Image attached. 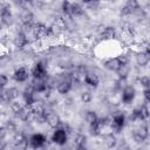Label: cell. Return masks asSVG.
<instances>
[{
  "label": "cell",
  "instance_id": "d6a6232c",
  "mask_svg": "<svg viewBox=\"0 0 150 150\" xmlns=\"http://www.w3.org/2000/svg\"><path fill=\"white\" fill-rule=\"evenodd\" d=\"M116 87L118 88V89H124L125 87H127V79H118V81L116 82Z\"/></svg>",
  "mask_w": 150,
  "mask_h": 150
},
{
  "label": "cell",
  "instance_id": "cb8c5ba5",
  "mask_svg": "<svg viewBox=\"0 0 150 150\" xmlns=\"http://www.w3.org/2000/svg\"><path fill=\"white\" fill-rule=\"evenodd\" d=\"M139 110V116H141V120L142 121H146L148 117H149V109H148V105L146 104H143L138 108Z\"/></svg>",
  "mask_w": 150,
  "mask_h": 150
},
{
  "label": "cell",
  "instance_id": "4316f807",
  "mask_svg": "<svg viewBox=\"0 0 150 150\" xmlns=\"http://www.w3.org/2000/svg\"><path fill=\"white\" fill-rule=\"evenodd\" d=\"M89 130H90V134H91L93 136H97V135H100V134H101L102 128H101V125H100V124L97 123V121H96L94 124H90Z\"/></svg>",
  "mask_w": 150,
  "mask_h": 150
},
{
  "label": "cell",
  "instance_id": "e0dca14e",
  "mask_svg": "<svg viewBox=\"0 0 150 150\" xmlns=\"http://www.w3.org/2000/svg\"><path fill=\"white\" fill-rule=\"evenodd\" d=\"M101 36L104 39V40H110V39H114L116 36V29L115 27L112 26H107L103 28L102 33H101Z\"/></svg>",
  "mask_w": 150,
  "mask_h": 150
},
{
  "label": "cell",
  "instance_id": "ab89813d",
  "mask_svg": "<svg viewBox=\"0 0 150 150\" xmlns=\"http://www.w3.org/2000/svg\"><path fill=\"white\" fill-rule=\"evenodd\" d=\"M30 5H32V6H36L38 8H40V7L42 6V2H40V1H38V2H36V1H32Z\"/></svg>",
  "mask_w": 150,
  "mask_h": 150
},
{
  "label": "cell",
  "instance_id": "9c48e42d",
  "mask_svg": "<svg viewBox=\"0 0 150 150\" xmlns=\"http://www.w3.org/2000/svg\"><path fill=\"white\" fill-rule=\"evenodd\" d=\"M150 60V53H149V48H145L144 50H141L136 54V63L139 67H145L148 66Z\"/></svg>",
  "mask_w": 150,
  "mask_h": 150
},
{
  "label": "cell",
  "instance_id": "44dd1931",
  "mask_svg": "<svg viewBox=\"0 0 150 150\" xmlns=\"http://www.w3.org/2000/svg\"><path fill=\"white\" fill-rule=\"evenodd\" d=\"M97 120H98V116H97L96 111H94V110H88L87 111V114H86V121L88 122L89 125L90 124H94Z\"/></svg>",
  "mask_w": 150,
  "mask_h": 150
},
{
  "label": "cell",
  "instance_id": "8d00e7d4",
  "mask_svg": "<svg viewBox=\"0 0 150 150\" xmlns=\"http://www.w3.org/2000/svg\"><path fill=\"white\" fill-rule=\"evenodd\" d=\"M132 138H134V141H135L136 143H143V142L145 141V139H144V138H142V137H141L136 131H134V134H132Z\"/></svg>",
  "mask_w": 150,
  "mask_h": 150
},
{
  "label": "cell",
  "instance_id": "ffe728a7",
  "mask_svg": "<svg viewBox=\"0 0 150 150\" xmlns=\"http://www.w3.org/2000/svg\"><path fill=\"white\" fill-rule=\"evenodd\" d=\"M6 93H7V96H8V98H9L11 102L14 101V100H16L19 97V95H20V90L18 88H15V87H12L9 89H6Z\"/></svg>",
  "mask_w": 150,
  "mask_h": 150
},
{
  "label": "cell",
  "instance_id": "603a6c76",
  "mask_svg": "<svg viewBox=\"0 0 150 150\" xmlns=\"http://www.w3.org/2000/svg\"><path fill=\"white\" fill-rule=\"evenodd\" d=\"M74 142L76 144V146H86L87 143V137L83 134H77L74 138Z\"/></svg>",
  "mask_w": 150,
  "mask_h": 150
},
{
  "label": "cell",
  "instance_id": "ee69618b",
  "mask_svg": "<svg viewBox=\"0 0 150 150\" xmlns=\"http://www.w3.org/2000/svg\"><path fill=\"white\" fill-rule=\"evenodd\" d=\"M0 150H5V149H0Z\"/></svg>",
  "mask_w": 150,
  "mask_h": 150
},
{
  "label": "cell",
  "instance_id": "9a60e30c",
  "mask_svg": "<svg viewBox=\"0 0 150 150\" xmlns=\"http://www.w3.org/2000/svg\"><path fill=\"white\" fill-rule=\"evenodd\" d=\"M84 12L83 7L79 2H70L69 5V15L70 16H80Z\"/></svg>",
  "mask_w": 150,
  "mask_h": 150
},
{
  "label": "cell",
  "instance_id": "e575fe53",
  "mask_svg": "<svg viewBox=\"0 0 150 150\" xmlns=\"http://www.w3.org/2000/svg\"><path fill=\"white\" fill-rule=\"evenodd\" d=\"M86 5L89 7V9H97L98 6H100V2H97V1H88Z\"/></svg>",
  "mask_w": 150,
  "mask_h": 150
},
{
  "label": "cell",
  "instance_id": "d6986e66",
  "mask_svg": "<svg viewBox=\"0 0 150 150\" xmlns=\"http://www.w3.org/2000/svg\"><path fill=\"white\" fill-rule=\"evenodd\" d=\"M117 75H118V79H127L129 73H130V67L129 64H121L118 67V69L116 70Z\"/></svg>",
  "mask_w": 150,
  "mask_h": 150
},
{
  "label": "cell",
  "instance_id": "b9f144b4",
  "mask_svg": "<svg viewBox=\"0 0 150 150\" xmlns=\"http://www.w3.org/2000/svg\"><path fill=\"white\" fill-rule=\"evenodd\" d=\"M0 149H5V145H4L2 141H0Z\"/></svg>",
  "mask_w": 150,
  "mask_h": 150
},
{
  "label": "cell",
  "instance_id": "6da1fadb",
  "mask_svg": "<svg viewBox=\"0 0 150 150\" xmlns=\"http://www.w3.org/2000/svg\"><path fill=\"white\" fill-rule=\"evenodd\" d=\"M125 125V115L122 114V112H118V114H115L112 116V120L110 122V128L114 132H120L123 127Z\"/></svg>",
  "mask_w": 150,
  "mask_h": 150
},
{
  "label": "cell",
  "instance_id": "f546056e",
  "mask_svg": "<svg viewBox=\"0 0 150 150\" xmlns=\"http://www.w3.org/2000/svg\"><path fill=\"white\" fill-rule=\"evenodd\" d=\"M138 82H139V84H141L144 89H145V88H149V86H150V79H149L148 75L141 76V77L138 79Z\"/></svg>",
  "mask_w": 150,
  "mask_h": 150
},
{
  "label": "cell",
  "instance_id": "4fadbf2b",
  "mask_svg": "<svg viewBox=\"0 0 150 150\" xmlns=\"http://www.w3.org/2000/svg\"><path fill=\"white\" fill-rule=\"evenodd\" d=\"M73 88V83L69 81V80H62L57 83V87H56V90L59 94L61 95H66L68 94Z\"/></svg>",
  "mask_w": 150,
  "mask_h": 150
},
{
  "label": "cell",
  "instance_id": "52a82bcc",
  "mask_svg": "<svg viewBox=\"0 0 150 150\" xmlns=\"http://www.w3.org/2000/svg\"><path fill=\"white\" fill-rule=\"evenodd\" d=\"M136 96V89L132 86H127L122 90V102L124 104H130Z\"/></svg>",
  "mask_w": 150,
  "mask_h": 150
},
{
  "label": "cell",
  "instance_id": "60d3db41",
  "mask_svg": "<svg viewBox=\"0 0 150 150\" xmlns=\"http://www.w3.org/2000/svg\"><path fill=\"white\" fill-rule=\"evenodd\" d=\"M76 150H87V149H86V146H77Z\"/></svg>",
  "mask_w": 150,
  "mask_h": 150
},
{
  "label": "cell",
  "instance_id": "30bf717a",
  "mask_svg": "<svg viewBox=\"0 0 150 150\" xmlns=\"http://www.w3.org/2000/svg\"><path fill=\"white\" fill-rule=\"evenodd\" d=\"M20 21L22 22V25L23 26H26V25H29V23H33V20H34V14H33V12L30 11V9H28V8H26V7H23L22 9H21V12H20Z\"/></svg>",
  "mask_w": 150,
  "mask_h": 150
},
{
  "label": "cell",
  "instance_id": "83f0119b",
  "mask_svg": "<svg viewBox=\"0 0 150 150\" xmlns=\"http://www.w3.org/2000/svg\"><path fill=\"white\" fill-rule=\"evenodd\" d=\"M80 98H81V101H82L83 103H90V102H91V100H93V95H91V93H90V91L84 90V91H82V93H81Z\"/></svg>",
  "mask_w": 150,
  "mask_h": 150
},
{
  "label": "cell",
  "instance_id": "f35d334b",
  "mask_svg": "<svg viewBox=\"0 0 150 150\" xmlns=\"http://www.w3.org/2000/svg\"><path fill=\"white\" fill-rule=\"evenodd\" d=\"M118 150H132V149H131V146H130L129 144H127V143H122V144L118 146Z\"/></svg>",
  "mask_w": 150,
  "mask_h": 150
},
{
  "label": "cell",
  "instance_id": "ba28073f",
  "mask_svg": "<svg viewBox=\"0 0 150 150\" xmlns=\"http://www.w3.org/2000/svg\"><path fill=\"white\" fill-rule=\"evenodd\" d=\"M33 33H34V36L36 39H42V38H47L50 35L49 27H47L45 23H35Z\"/></svg>",
  "mask_w": 150,
  "mask_h": 150
},
{
  "label": "cell",
  "instance_id": "3957f363",
  "mask_svg": "<svg viewBox=\"0 0 150 150\" xmlns=\"http://www.w3.org/2000/svg\"><path fill=\"white\" fill-rule=\"evenodd\" d=\"M45 122L50 127V128H53V129H57L59 128V125H60V123L62 122L61 121V118H60V116L56 114V112H54V111H45Z\"/></svg>",
  "mask_w": 150,
  "mask_h": 150
},
{
  "label": "cell",
  "instance_id": "d590c367",
  "mask_svg": "<svg viewBox=\"0 0 150 150\" xmlns=\"http://www.w3.org/2000/svg\"><path fill=\"white\" fill-rule=\"evenodd\" d=\"M7 134H8L7 129H6L5 127L0 125V141H4V139L6 138V136H7Z\"/></svg>",
  "mask_w": 150,
  "mask_h": 150
},
{
  "label": "cell",
  "instance_id": "8fae6325",
  "mask_svg": "<svg viewBox=\"0 0 150 150\" xmlns=\"http://www.w3.org/2000/svg\"><path fill=\"white\" fill-rule=\"evenodd\" d=\"M13 76L16 82H26L29 77V70L26 67H20L14 71Z\"/></svg>",
  "mask_w": 150,
  "mask_h": 150
},
{
  "label": "cell",
  "instance_id": "d4e9b609",
  "mask_svg": "<svg viewBox=\"0 0 150 150\" xmlns=\"http://www.w3.org/2000/svg\"><path fill=\"white\" fill-rule=\"evenodd\" d=\"M142 138H144V139H146L148 138V136H149V129H148V127L145 125V124H143V125H141L138 129H136L135 130Z\"/></svg>",
  "mask_w": 150,
  "mask_h": 150
},
{
  "label": "cell",
  "instance_id": "1f68e13d",
  "mask_svg": "<svg viewBox=\"0 0 150 150\" xmlns=\"http://www.w3.org/2000/svg\"><path fill=\"white\" fill-rule=\"evenodd\" d=\"M8 84V77L5 74H0V88H5Z\"/></svg>",
  "mask_w": 150,
  "mask_h": 150
},
{
  "label": "cell",
  "instance_id": "f1b7e54d",
  "mask_svg": "<svg viewBox=\"0 0 150 150\" xmlns=\"http://www.w3.org/2000/svg\"><path fill=\"white\" fill-rule=\"evenodd\" d=\"M4 127L7 129L8 132H15V131H16V123H15L13 120H8V121L5 123Z\"/></svg>",
  "mask_w": 150,
  "mask_h": 150
},
{
  "label": "cell",
  "instance_id": "836d02e7",
  "mask_svg": "<svg viewBox=\"0 0 150 150\" xmlns=\"http://www.w3.org/2000/svg\"><path fill=\"white\" fill-rule=\"evenodd\" d=\"M25 137V135L21 132V131H15L14 132V137H13V141H14V143H18L20 139H22Z\"/></svg>",
  "mask_w": 150,
  "mask_h": 150
},
{
  "label": "cell",
  "instance_id": "5b68a950",
  "mask_svg": "<svg viewBox=\"0 0 150 150\" xmlns=\"http://www.w3.org/2000/svg\"><path fill=\"white\" fill-rule=\"evenodd\" d=\"M28 141H29V146L33 148V149H41L47 142L46 137L42 134H39V132L38 134H33L29 137Z\"/></svg>",
  "mask_w": 150,
  "mask_h": 150
},
{
  "label": "cell",
  "instance_id": "ac0fdd59",
  "mask_svg": "<svg viewBox=\"0 0 150 150\" xmlns=\"http://www.w3.org/2000/svg\"><path fill=\"white\" fill-rule=\"evenodd\" d=\"M121 66L120 61L117 57H111V59H108L105 62H104V67L111 71H116L118 69V67Z\"/></svg>",
  "mask_w": 150,
  "mask_h": 150
},
{
  "label": "cell",
  "instance_id": "2e32d148",
  "mask_svg": "<svg viewBox=\"0 0 150 150\" xmlns=\"http://www.w3.org/2000/svg\"><path fill=\"white\" fill-rule=\"evenodd\" d=\"M103 142H104V144H105L108 148L111 149V148L116 146V144H117V138H116L115 134L108 132V134H104V135H103Z\"/></svg>",
  "mask_w": 150,
  "mask_h": 150
},
{
  "label": "cell",
  "instance_id": "7bdbcfd3",
  "mask_svg": "<svg viewBox=\"0 0 150 150\" xmlns=\"http://www.w3.org/2000/svg\"><path fill=\"white\" fill-rule=\"evenodd\" d=\"M2 26H4V25H2V22H1V20H0V30H1V28H2Z\"/></svg>",
  "mask_w": 150,
  "mask_h": 150
},
{
  "label": "cell",
  "instance_id": "5bb4252c",
  "mask_svg": "<svg viewBox=\"0 0 150 150\" xmlns=\"http://www.w3.org/2000/svg\"><path fill=\"white\" fill-rule=\"evenodd\" d=\"M83 81H84L88 86L95 88V87H97L98 83H100V77H98L95 73H87L86 76L83 77Z\"/></svg>",
  "mask_w": 150,
  "mask_h": 150
},
{
  "label": "cell",
  "instance_id": "4dcf8cb0",
  "mask_svg": "<svg viewBox=\"0 0 150 150\" xmlns=\"http://www.w3.org/2000/svg\"><path fill=\"white\" fill-rule=\"evenodd\" d=\"M69 5H70V2H68V1H63L62 2V13L64 15H67V16H70L69 15Z\"/></svg>",
  "mask_w": 150,
  "mask_h": 150
},
{
  "label": "cell",
  "instance_id": "7a4b0ae2",
  "mask_svg": "<svg viewBox=\"0 0 150 150\" xmlns=\"http://www.w3.org/2000/svg\"><path fill=\"white\" fill-rule=\"evenodd\" d=\"M0 20L4 26H11L13 23V14H12L9 5L7 4L2 5V8L0 11Z\"/></svg>",
  "mask_w": 150,
  "mask_h": 150
},
{
  "label": "cell",
  "instance_id": "74e56055",
  "mask_svg": "<svg viewBox=\"0 0 150 150\" xmlns=\"http://www.w3.org/2000/svg\"><path fill=\"white\" fill-rule=\"evenodd\" d=\"M143 96H144L145 102H150V89L149 88H145L143 90Z\"/></svg>",
  "mask_w": 150,
  "mask_h": 150
},
{
  "label": "cell",
  "instance_id": "7402d4cb",
  "mask_svg": "<svg viewBox=\"0 0 150 150\" xmlns=\"http://www.w3.org/2000/svg\"><path fill=\"white\" fill-rule=\"evenodd\" d=\"M15 148L18 150H27L29 148V141L27 137H23L22 139H20L18 143H15Z\"/></svg>",
  "mask_w": 150,
  "mask_h": 150
},
{
  "label": "cell",
  "instance_id": "8992f818",
  "mask_svg": "<svg viewBox=\"0 0 150 150\" xmlns=\"http://www.w3.org/2000/svg\"><path fill=\"white\" fill-rule=\"evenodd\" d=\"M32 75L34 80H45V77L47 76V68L43 62H38L34 66V68L32 69Z\"/></svg>",
  "mask_w": 150,
  "mask_h": 150
},
{
  "label": "cell",
  "instance_id": "277c9868",
  "mask_svg": "<svg viewBox=\"0 0 150 150\" xmlns=\"http://www.w3.org/2000/svg\"><path fill=\"white\" fill-rule=\"evenodd\" d=\"M67 139H68V134L63 129L57 128L54 130V132L52 135L53 143H55L56 145H64L67 143Z\"/></svg>",
  "mask_w": 150,
  "mask_h": 150
},
{
  "label": "cell",
  "instance_id": "484cf974",
  "mask_svg": "<svg viewBox=\"0 0 150 150\" xmlns=\"http://www.w3.org/2000/svg\"><path fill=\"white\" fill-rule=\"evenodd\" d=\"M22 108H23V105H22L19 101L14 100V101H12V102H11V110H12L14 114H16V115H18Z\"/></svg>",
  "mask_w": 150,
  "mask_h": 150
},
{
  "label": "cell",
  "instance_id": "7c38bea8",
  "mask_svg": "<svg viewBox=\"0 0 150 150\" xmlns=\"http://www.w3.org/2000/svg\"><path fill=\"white\" fill-rule=\"evenodd\" d=\"M28 42H29V40H28V36H27L26 33H23L22 30L19 32V33H16V35L14 38V45L16 47L23 48V47H26L28 45Z\"/></svg>",
  "mask_w": 150,
  "mask_h": 150
}]
</instances>
